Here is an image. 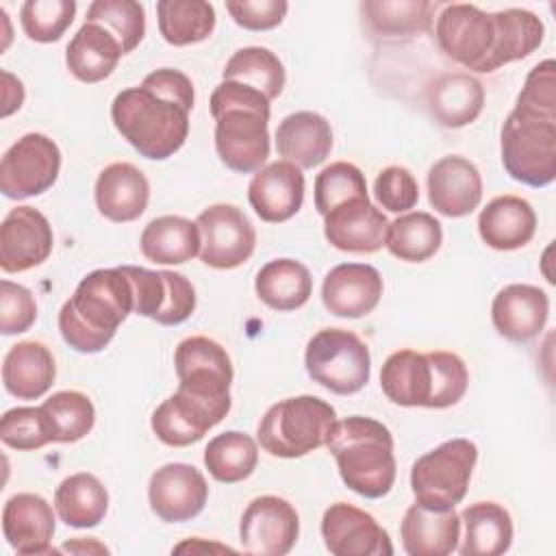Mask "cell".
I'll list each match as a JSON object with an SVG mask.
<instances>
[{
    "label": "cell",
    "instance_id": "26",
    "mask_svg": "<svg viewBox=\"0 0 556 556\" xmlns=\"http://www.w3.org/2000/svg\"><path fill=\"white\" fill-rule=\"evenodd\" d=\"M400 536L408 556H447L458 547L460 515L454 508L434 510L415 502L404 513Z\"/></svg>",
    "mask_w": 556,
    "mask_h": 556
},
{
    "label": "cell",
    "instance_id": "18",
    "mask_svg": "<svg viewBox=\"0 0 556 556\" xmlns=\"http://www.w3.org/2000/svg\"><path fill=\"white\" fill-rule=\"evenodd\" d=\"M226 415V408H219L200 397H193L182 389H176V393H172L156 406L150 426L161 443L172 447H185L198 443Z\"/></svg>",
    "mask_w": 556,
    "mask_h": 556
},
{
    "label": "cell",
    "instance_id": "44",
    "mask_svg": "<svg viewBox=\"0 0 556 556\" xmlns=\"http://www.w3.org/2000/svg\"><path fill=\"white\" fill-rule=\"evenodd\" d=\"M500 26V67L532 54L545 35L543 22L526 9L495 11Z\"/></svg>",
    "mask_w": 556,
    "mask_h": 556
},
{
    "label": "cell",
    "instance_id": "16",
    "mask_svg": "<svg viewBox=\"0 0 556 556\" xmlns=\"http://www.w3.org/2000/svg\"><path fill=\"white\" fill-rule=\"evenodd\" d=\"M324 545L332 556H391L389 532L374 515L348 502H334L321 517Z\"/></svg>",
    "mask_w": 556,
    "mask_h": 556
},
{
    "label": "cell",
    "instance_id": "2",
    "mask_svg": "<svg viewBox=\"0 0 556 556\" xmlns=\"http://www.w3.org/2000/svg\"><path fill=\"white\" fill-rule=\"evenodd\" d=\"M130 313H135V293L124 269H93L61 306L59 330L72 350L96 354L111 343Z\"/></svg>",
    "mask_w": 556,
    "mask_h": 556
},
{
    "label": "cell",
    "instance_id": "13",
    "mask_svg": "<svg viewBox=\"0 0 556 556\" xmlns=\"http://www.w3.org/2000/svg\"><path fill=\"white\" fill-rule=\"evenodd\" d=\"M135 293V313L161 326H178L195 311V289L178 271L122 265Z\"/></svg>",
    "mask_w": 556,
    "mask_h": 556
},
{
    "label": "cell",
    "instance_id": "29",
    "mask_svg": "<svg viewBox=\"0 0 556 556\" xmlns=\"http://www.w3.org/2000/svg\"><path fill=\"white\" fill-rule=\"evenodd\" d=\"M276 150L282 161L311 169L324 163L332 150L330 122L313 111L287 115L276 128Z\"/></svg>",
    "mask_w": 556,
    "mask_h": 556
},
{
    "label": "cell",
    "instance_id": "34",
    "mask_svg": "<svg viewBox=\"0 0 556 556\" xmlns=\"http://www.w3.org/2000/svg\"><path fill=\"white\" fill-rule=\"evenodd\" d=\"M465 536L460 556H500L513 543L510 513L497 502H476L460 513Z\"/></svg>",
    "mask_w": 556,
    "mask_h": 556
},
{
    "label": "cell",
    "instance_id": "25",
    "mask_svg": "<svg viewBox=\"0 0 556 556\" xmlns=\"http://www.w3.org/2000/svg\"><path fill=\"white\" fill-rule=\"evenodd\" d=\"M93 198L100 215L109 222H135L148 208L150 182L132 163H111L98 174Z\"/></svg>",
    "mask_w": 556,
    "mask_h": 556
},
{
    "label": "cell",
    "instance_id": "19",
    "mask_svg": "<svg viewBox=\"0 0 556 556\" xmlns=\"http://www.w3.org/2000/svg\"><path fill=\"white\" fill-rule=\"evenodd\" d=\"M387 226V215L374 206L369 198L350 200L324 215V235L328 243L341 252H378L384 245Z\"/></svg>",
    "mask_w": 556,
    "mask_h": 556
},
{
    "label": "cell",
    "instance_id": "40",
    "mask_svg": "<svg viewBox=\"0 0 556 556\" xmlns=\"http://www.w3.org/2000/svg\"><path fill=\"white\" fill-rule=\"evenodd\" d=\"M258 463L256 441L239 430H228L208 441L204 447V467L217 482L235 484L252 476Z\"/></svg>",
    "mask_w": 556,
    "mask_h": 556
},
{
    "label": "cell",
    "instance_id": "53",
    "mask_svg": "<svg viewBox=\"0 0 556 556\" xmlns=\"http://www.w3.org/2000/svg\"><path fill=\"white\" fill-rule=\"evenodd\" d=\"M0 76H2V117H9L24 102V85L20 78H15L7 70H2Z\"/></svg>",
    "mask_w": 556,
    "mask_h": 556
},
{
    "label": "cell",
    "instance_id": "39",
    "mask_svg": "<svg viewBox=\"0 0 556 556\" xmlns=\"http://www.w3.org/2000/svg\"><path fill=\"white\" fill-rule=\"evenodd\" d=\"M161 37L172 46L204 41L215 28V9L204 0H161L156 2Z\"/></svg>",
    "mask_w": 556,
    "mask_h": 556
},
{
    "label": "cell",
    "instance_id": "47",
    "mask_svg": "<svg viewBox=\"0 0 556 556\" xmlns=\"http://www.w3.org/2000/svg\"><path fill=\"white\" fill-rule=\"evenodd\" d=\"M0 439L13 450H39L54 443L52 426L41 406H17L2 415Z\"/></svg>",
    "mask_w": 556,
    "mask_h": 556
},
{
    "label": "cell",
    "instance_id": "43",
    "mask_svg": "<svg viewBox=\"0 0 556 556\" xmlns=\"http://www.w3.org/2000/svg\"><path fill=\"white\" fill-rule=\"evenodd\" d=\"M85 22L104 26L124 48L132 52L146 35V11L135 0H96L87 7Z\"/></svg>",
    "mask_w": 556,
    "mask_h": 556
},
{
    "label": "cell",
    "instance_id": "51",
    "mask_svg": "<svg viewBox=\"0 0 556 556\" xmlns=\"http://www.w3.org/2000/svg\"><path fill=\"white\" fill-rule=\"evenodd\" d=\"M37 319V302L30 289L2 280L0 282V332L20 334L26 332Z\"/></svg>",
    "mask_w": 556,
    "mask_h": 556
},
{
    "label": "cell",
    "instance_id": "11",
    "mask_svg": "<svg viewBox=\"0 0 556 556\" xmlns=\"http://www.w3.org/2000/svg\"><path fill=\"white\" fill-rule=\"evenodd\" d=\"M59 169V146L48 135L26 132L0 161V191L11 200L39 195L56 182Z\"/></svg>",
    "mask_w": 556,
    "mask_h": 556
},
{
    "label": "cell",
    "instance_id": "9",
    "mask_svg": "<svg viewBox=\"0 0 556 556\" xmlns=\"http://www.w3.org/2000/svg\"><path fill=\"white\" fill-rule=\"evenodd\" d=\"M304 365L313 382L337 395H352L369 382L371 354L356 332L324 328L311 337Z\"/></svg>",
    "mask_w": 556,
    "mask_h": 556
},
{
    "label": "cell",
    "instance_id": "31",
    "mask_svg": "<svg viewBox=\"0 0 556 556\" xmlns=\"http://www.w3.org/2000/svg\"><path fill=\"white\" fill-rule=\"evenodd\" d=\"M54 376V356L41 341H20L4 354L2 382L17 400L41 397L52 387Z\"/></svg>",
    "mask_w": 556,
    "mask_h": 556
},
{
    "label": "cell",
    "instance_id": "10",
    "mask_svg": "<svg viewBox=\"0 0 556 556\" xmlns=\"http://www.w3.org/2000/svg\"><path fill=\"white\" fill-rule=\"evenodd\" d=\"M174 365L178 389L230 410L232 363L222 343L202 334L187 337L176 345Z\"/></svg>",
    "mask_w": 556,
    "mask_h": 556
},
{
    "label": "cell",
    "instance_id": "1",
    "mask_svg": "<svg viewBox=\"0 0 556 556\" xmlns=\"http://www.w3.org/2000/svg\"><path fill=\"white\" fill-rule=\"evenodd\" d=\"M193 102L191 78L180 70L161 67L139 87H128L113 98L111 119L141 156L163 161L185 146Z\"/></svg>",
    "mask_w": 556,
    "mask_h": 556
},
{
    "label": "cell",
    "instance_id": "28",
    "mask_svg": "<svg viewBox=\"0 0 556 556\" xmlns=\"http://www.w3.org/2000/svg\"><path fill=\"white\" fill-rule=\"evenodd\" d=\"M480 239L500 252L519 250L536 232V213L519 195H497L478 215Z\"/></svg>",
    "mask_w": 556,
    "mask_h": 556
},
{
    "label": "cell",
    "instance_id": "37",
    "mask_svg": "<svg viewBox=\"0 0 556 556\" xmlns=\"http://www.w3.org/2000/svg\"><path fill=\"white\" fill-rule=\"evenodd\" d=\"M434 4L428 0H365L361 13L367 26L387 39H408L432 24Z\"/></svg>",
    "mask_w": 556,
    "mask_h": 556
},
{
    "label": "cell",
    "instance_id": "21",
    "mask_svg": "<svg viewBox=\"0 0 556 556\" xmlns=\"http://www.w3.org/2000/svg\"><path fill=\"white\" fill-rule=\"evenodd\" d=\"M482 200V176L478 167L458 154L439 159L428 169V202L445 217H465Z\"/></svg>",
    "mask_w": 556,
    "mask_h": 556
},
{
    "label": "cell",
    "instance_id": "46",
    "mask_svg": "<svg viewBox=\"0 0 556 556\" xmlns=\"http://www.w3.org/2000/svg\"><path fill=\"white\" fill-rule=\"evenodd\" d=\"M76 15L74 0H26L20 9V24L28 39L52 43L63 37Z\"/></svg>",
    "mask_w": 556,
    "mask_h": 556
},
{
    "label": "cell",
    "instance_id": "8",
    "mask_svg": "<svg viewBox=\"0 0 556 556\" xmlns=\"http://www.w3.org/2000/svg\"><path fill=\"white\" fill-rule=\"evenodd\" d=\"M478 460V447L469 439H450L413 463L410 489L415 502L450 510L463 502Z\"/></svg>",
    "mask_w": 556,
    "mask_h": 556
},
{
    "label": "cell",
    "instance_id": "33",
    "mask_svg": "<svg viewBox=\"0 0 556 556\" xmlns=\"http://www.w3.org/2000/svg\"><path fill=\"white\" fill-rule=\"evenodd\" d=\"M202 237L195 222L180 215L152 219L139 239L141 254L156 265H182L200 254Z\"/></svg>",
    "mask_w": 556,
    "mask_h": 556
},
{
    "label": "cell",
    "instance_id": "50",
    "mask_svg": "<svg viewBox=\"0 0 556 556\" xmlns=\"http://www.w3.org/2000/svg\"><path fill=\"white\" fill-rule=\"evenodd\" d=\"M374 195L378 204L391 213H406L419 200V187L410 169L389 165L378 172L374 180Z\"/></svg>",
    "mask_w": 556,
    "mask_h": 556
},
{
    "label": "cell",
    "instance_id": "52",
    "mask_svg": "<svg viewBox=\"0 0 556 556\" xmlns=\"http://www.w3.org/2000/svg\"><path fill=\"white\" fill-rule=\"evenodd\" d=\"M226 11L245 30H269L285 20L289 4L285 0H228Z\"/></svg>",
    "mask_w": 556,
    "mask_h": 556
},
{
    "label": "cell",
    "instance_id": "3",
    "mask_svg": "<svg viewBox=\"0 0 556 556\" xmlns=\"http://www.w3.org/2000/svg\"><path fill=\"white\" fill-rule=\"evenodd\" d=\"M208 104L222 163L239 174H256L269 156V100L248 85L222 80Z\"/></svg>",
    "mask_w": 556,
    "mask_h": 556
},
{
    "label": "cell",
    "instance_id": "38",
    "mask_svg": "<svg viewBox=\"0 0 556 556\" xmlns=\"http://www.w3.org/2000/svg\"><path fill=\"white\" fill-rule=\"evenodd\" d=\"M443 243V228L439 219L424 211L404 213L389 222L384 245L387 250L406 263H424L437 254Z\"/></svg>",
    "mask_w": 556,
    "mask_h": 556
},
{
    "label": "cell",
    "instance_id": "27",
    "mask_svg": "<svg viewBox=\"0 0 556 556\" xmlns=\"http://www.w3.org/2000/svg\"><path fill=\"white\" fill-rule=\"evenodd\" d=\"M426 104L443 128H463L482 113L484 87L467 72L441 74L428 85Z\"/></svg>",
    "mask_w": 556,
    "mask_h": 556
},
{
    "label": "cell",
    "instance_id": "54",
    "mask_svg": "<svg viewBox=\"0 0 556 556\" xmlns=\"http://www.w3.org/2000/svg\"><path fill=\"white\" fill-rule=\"evenodd\" d=\"M63 549H70V552H109L104 545H100V543H96V541H91V543H85V541H74V543H65L63 545Z\"/></svg>",
    "mask_w": 556,
    "mask_h": 556
},
{
    "label": "cell",
    "instance_id": "14",
    "mask_svg": "<svg viewBox=\"0 0 556 556\" xmlns=\"http://www.w3.org/2000/svg\"><path fill=\"white\" fill-rule=\"evenodd\" d=\"M298 534V510L278 495L254 497L239 521L241 549L254 556H285L293 549Z\"/></svg>",
    "mask_w": 556,
    "mask_h": 556
},
{
    "label": "cell",
    "instance_id": "48",
    "mask_svg": "<svg viewBox=\"0 0 556 556\" xmlns=\"http://www.w3.org/2000/svg\"><path fill=\"white\" fill-rule=\"evenodd\" d=\"M432 363V380H434V393L430 408H447L463 400L469 387V371L465 361L445 350H432L428 352Z\"/></svg>",
    "mask_w": 556,
    "mask_h": 556
},
{
    "label": "cell",
    "instance_id": "45",
    "mask_svg": "<svg viewBox=\"0 0 556 556\" xmlns=\"http://www.w3.org/2000/svg\"><path fill=\"white\" fill-rule=\"evenodd\" d=\"M356 198H369L365 174L356 165L337 161L315 176V208L321 217Z\"/></svg>",
    "mask_w": 556,
    "mask_h": 556
},
{
    "label": "cell",
    "instance_id": "22",
    "mask_svg": "<svg viewBox=\"0 0 556 556\" xmlns=\"http://www.w3.org/2000/svg\"><path fill=\"white\" fill-rule=\"evenodd\" d=\"M248 200L254 213L269 224L291 219L304 202V174L289 161H274L261 167L250 185Z\"/></svg>",
    "mask_w": 556,
    "mask_h": 556
},
{
    "label": "cell",
    "instance_id": "23",
    "mask_svg": "<svg viewBox=\"0 0 556 556\" xmlns=\"http://www.w3.org/2000/svg\"><path fill=\"white\" fill-rule=\"evenodd\" d=\"M56 523L52 506L37 493H17L2 508V532L7 543L24 556L52 554Z\"/></svg>",
    "mask_w": 556,
    "mask_h": 556
},
{
    "label": "cell",
    "instance_id": "20",
    "mask_svg": "<svg viewBox=\"0 0 556 556\" xmlns=\"http://www.w3.org/2000/svg\"><path fill=\"white\" fill-rule=\"evenodd\" d=\"M382 276L367 263H341L332 267L321 285V302L337 317H365L382 298Z\"/></svg>",
    "mask_w": 556,
    "mask_h": 556
},
{
    "label": "cell",
    "instance_id": "30",
    "mask_svg": "<svg viewBox=\"0 0 556 556\" xmlns=\"http://www.w3.org/2000/svg\"><path fill=\"white\" fill-rule=\"evenodd\" d=\"M380 389L397 406L430 408L434 380L428 352L397 350L389 354L380 369Z\"/></svg>",
    "mask_w": 556,
    "mask_h": 556
},
{
    "label": "cell",
    "instance_id": "12",
    "mask_svg": "<svg viewBox=\"0 0 556 556\" xmlns=\"http://www.w3.org/2000/svg\"><path fill=\"white\" fill-rule=\"evenodd\" d=\"M202 237L200 261L213 269L243 265L256 245V230L235 204H211L195 219Z\"/></svg>",
    "mask_w": 556,
    "mask_h": 556
},
{
    "label": "cell",
    "instance_id": "6",
    "mask_svg": "<svg viewBox=\"0 0 556 556\" xmlns=\"http://www.w3.org/2000/svg\"><path fill=\"white\" fill-rule=\"evenodd\" d=\"M500 150L510 178L547 187L556 178V119L513 109L502 126Z\"/></svg>",
    "mask_w": 556,
    "mask_h": 556
},
{
    "label": "cell",
    "instance_id": "36",
    "mask_svg": "<svg viewBox=\"0 0 556 556\" xmlns=\"http://www.w3.org/2000/svg\"><path fill=\"white\" fill-rule=\"evenodd\" d=\"M54 508L65 526L93 528L109 510V491L93 473H72L56 486Z\"/></svg>",
    "mask_w": 556,
    "mask_h": 556
},
{
    "label": "cell",
    "instance_id": "41",
    "mask_svg": "<svg viewBox=\"0 0 556 556\" xmlns=\"http://www.w3.org/2000/svg\"><path fill=\"white\" fill-rule=\"evenodd\" d=\"M222 80H232L261 91L269 102L280 96L287 74L280 59L261 46L239 48L222 70Z\"/></svg>",
    "mask_w": 556,
    "mask_h": 556
},
{
    "label": "cell",
    "instance_id": "42",
    "mask_svg": "<svg viewBox=\"0 0 556 556\" xmlns=\"http://www.w3.org/2000/svg\"><path fill=\"white\" fill-rule=\"evenodd\" d=\"M41 408L50 419L54 443H76L87 437L96 424L93 402L80 391H56Z\"/></svg>",
    "mask_w": 556,
    "mask_h": 556
},
{
    "label": "cell",
    "instance_id": "17",
    "mask_svg": "<svg viewBox=\"0 0 556 556\" xmlns=\"http://www.w3.org/2000/svg\"><path fill=\"white\" fill-rule=\"evenodd\" d=\"M54 245L52 226L33 206H15L0 226V267L4 274H20L41 265Z\"/></svg>",
    "mask_w": 556,
    "mask_h": 556
},
{
    "label": "cell",
    "instance_id": "32",
    "mask_svg": "<svg viewBox=\"0 0 556 556\" xmlns=\"http://www.w3.org/2000/svg\"><path fill=\"white\" fill-rule=\"evenodd\" d=\"M122 54V43L104 26L85 22L67 43L65 65L74 78L91 85L109 78Z\"/></svg>",
    "mask_w": 556,
    "mask_h": 556
},
{
    "label": "cell",
    "instance_id": "4",
    "mask_svg": "<svg viewBox=\"0 0 556 556\" xmlns=\"http://www.w3.org/2000/svg\"><path fill=\"white\" fill-rule=\"evenodd\" d=\"M326 447L350 491L367 500H378L391 491L397 465L393 434L382 421L363 415L337 419Z\"/></svg>",
    "mask_w": 556,
    "mask_h": 556
},
{
    "label": "cell",
    "instance_id": "7",
    "mask_svg": "<svg viewBox=\"0 0 556 556\" xmlns=\"http://www.w3.org/2000/svg\"><path fill=\"white\" fill-rule=\"evenodd\" d=\"M439 48L458 65L489 74L500 67V26L495 13L476 4L454 2L443 7L434 24Z\"/></svg>",
    "mask_w": 556,
    "mask_h": 556
},
{
    "label": "cell",
    "instance_id": "5",
    "mask_svg": "<svg viewBox=\"0 0 556 556\" xmlns=\"http://www.w3.org/2000/svg\"><path fill=\"white\" fill-rule=\"evenodd\" d=\"M337 410L317 395H295L276 402L258 421L261 447L278 458H300L326 445Z\"/></svg>",
    "mask_w": 556,
    "mask_h": 556
},
{
    "label": "cell",
    "instance_id": "35",
    "mask_svg": "<svg viewBox=\"0 0 556 556\" xmlns=\"http://www.w3.org/2000/svg\"><path fill=\"white\" fill-rule=\"evenodd\" d=\"M254 291L258 300L274 311H295L308 302L313 278L300 261L274 258L258 269Z\"/></svg>",
    "mask_w": 556,
    "mask_h": 556
},
{
    "label": "cell",
    "instance_id": "24",
    "mask_svg": "<svg viewBox=\"0 0 556 556\" xmlns=\"http://www.w3.org/2000/svg\"><path fill=\"white\" fill-rule=\"evenodd\" d=\"M549 298L534 285H506L497 291L491 304V319L495 330L508 341H530L547 324Z\"/></svg>",
    "mask_w": 556,
    "mask_h": 556
},
{
    "label": "cell",
    "instance_id": "49",
    "mask_svg": "<svg viewBox=\"0 0 556 556\" xmlns=\"http://www.w3.org/2000/svg\"><path fill=\"white\" fill-rule=\"evenodd\" d=\"M554 61L545 59L530 70L526 83L517 96L515 109L541 117L556 119V78Z\"/></svg>",
    "mask_w": 556,
    "mask_h": 556
},
{
    "label": "cell",
    "instance_id": "15",
    "mask_svg": "<svg viewBox=\"0 0 556 556\" xmlns=\"http://www.w3.org/2000/svg\"><path fill=\"white\" fill-rule=\"evenodd\" d=\"M208 500V484L202 471L189 463H167L148 482L152 513L167 523H182L198 517Z\"/></svg>",
    "mask_w": 556,
    "mask_h": 556
}]
</instances>
